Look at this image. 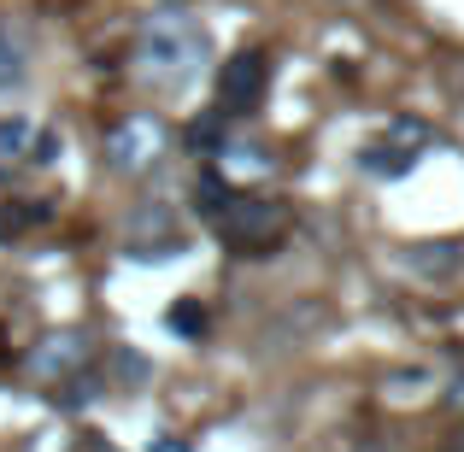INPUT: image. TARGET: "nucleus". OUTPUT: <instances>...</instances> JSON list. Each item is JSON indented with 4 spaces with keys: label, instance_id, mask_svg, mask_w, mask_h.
<instances>
[{
    "label": "nucleus",
    "instance_id": "nucleus-1",
    "mask_svg": "<svg viewBox=\"0 0 464 452\" xmlns=\"http://www.w3.org/2000/svg\"><path fill=\"white\" fill-rule=\"evenodd\" d=\"M206 65V35L194 18L182 12H159L141 30V77L159 82V89H188L194 71Z\"/></svg>",
    "mask_w": 464,
    "mask_h": 452
},
{
    "label": "nucleus",
    "instance_id": "nucleus-2",
    "mask_svg": "<svg viewBox=\"0 0 464 452\" xmlns=\"http://www.w3.org/2000/svg\"><path fill=\"white\" fill-rule=\"evenodd\" d=\"M212 212V229H218V241L224 247H236V253H271L276 241L288 236V206L283 200H259V194H236L229 200L224 194V206H206Z\"/></svg>",
    "mask_w": 464,
    "mask_h": 452
},
{
    "label": "nucleus",
    "instance_id": "nucleus-3",
    "mask_svg": "<svg viewBox=\"0 0 464 452\" xmlns=\"http://www.w3.org/2000/svg\"><path fill=\"white\" fill-rule=\"evenodd\" d=\"M259 94H265V53H236L224 65V77H218V112L224 118H241V112H253L259 106Z\"/></svg>",
    "mask_w": 464,
    "mask_h": 452
},
{
    "label": "nucleus",
    "instance_id": "nucleus-4",
    "mask_svg": "<svg viewBox=\"0 0 464 452\" xmlns=\"http://www.w3.org/2000/svg\"><path fill=\"white\" fill-rule=\"evenodd\" d=\"M112 165L124 170V177H141V170H153V159L165 153V130L153 124V118H130V124L112 130Z\"/></svg>",
    "mask_w": 464,
    "mask_h": 452
},
{
    "label": "nucleus",
    "instance_id": "nucleus-5",
    "mask_svg": "<svg viewBox=\"0 0 464 452\" xmlns=\"http://www.w3.org/2000/svg\"><path fill=\"white\" fill-rule=\"evenodd\" d=\"M77 359H89V341H82V335H53V341H47V352H35V359H30V370L35 376H59L65 364H77Z\"/></svg>",
    "mask_w": 464,
    "mask_h": 452
},
{
    "label": "nucleus",
    "instance_id": "nucleus-6",
    "mask_svg": "<svg viewBox=\"0 0 464 452\" xmlns=\"http://www.w3.org/2000/svg\"><path fill=\"white\" fill-rule=\"evenodd\" d=\"M24 59H30V47H24V35L12 30L6 18H0V89H12V82L24 77Z\"/></svg>",
    "mask_w": 464,
    "mask_h": 452
},
{
    "label": "nucleus",
    "instance_id": "nucleus-7",
    "mask_svg": "<svg viewBox=\"0 0 464 452\" xmlns=\"http://www.w3.org/2000/svg\"><path fill=\"white\" fill-rule=\"evenodd\" d=\"M459 452H464V435H459Z\"/></svg>",
    "mask_w": 464,
    "mask_h": 452
}]
</instances>
